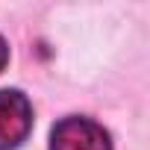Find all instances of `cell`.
Listing matches in <instances>:
<instances>
[{
  "label": "cell",
  "mask_w": 150,
  "mask_h": 150,
  "mask_svg": "<svg viewBox=\"0 0 150 150\" xmlns=\"http://www.w3.org/2000/svg\"><path fill=\"white\" fill-rule=\"evenodd\" d=\"M6 59H9V44H6V38H3V35H0V71H3Z\"/></svg>",
  "instance_id": "obj_3"
},
{
  "label": "cell",
  "mask_w": 150,
  "mask_h": 150,
  "mask_svg": "<svg viewBox=\"0 0 150 150\" xmlns=\"http://www.w3.org/2000/svg\"><path fill=\"white\" fill-rule=\"evenodd\" d=\"M50 150H112V138L103 124L86 115H68L53 127Z\"/></svg>",
  "instance_id": "obj_1"
},
{
  "label": "cell",
  "mask_w": 150,
  "mask_h": 150,
  "mask_svg": "<svg viewBox=\"0 0 150 150\" xmlns=\"http://www.w3.org/2000/svg\"><path fill=\"white\" fill-rule=\"evenodd\" d=\"M33 129V106L18 88H0V150H15Z\"/></svg>",
  "instance_id": "obj_2"
}]
</instances>
